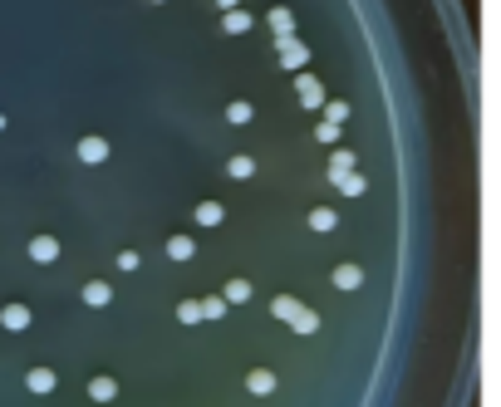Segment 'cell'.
<instances>
[{
	"label": "cell",
	"instance_id": "1",
	"mask_svg": "<svg viewBox=\"0 0 501 407\" xmlns=\"http://www.w3.org/2000/svg\"><path fill=\"white\" fill-rule=\"evenodd\" d=\"M0 319H6V329H25V324H30V314H25L20 305H10V309L0 314Z\"/></svg>",
	"mask_w": 501,
	"mask_h": 407
},
{
	"label": "cell",
	"instance_id": "2",
	"mask_svg": "<svg viewBox=\"0 0 501 407\" xmlns=\"http://www.w3.org/2000/svg\"><path fill=\"white\" fill-rule=\"evenodd\" d=\"M30 251H35V260H54V241H49V236H39Z\"/></svg>",
	"mask_w": 501,
	"mask_h": 407
},
{
	"label": "cell",
	"instance_id": "3",
	"mask_svg": "<svg viewBox=\"0 0 501 407\" xmlns=\"http://www.w3.org/2000/svg\"><path fill=\"white\" fill-rule=\"evenodd\" d=\"M49 383H54V378H49L44 368H35V373H30V388H35V392H49Z\"/></svg>",
	"mask_w": 501,
	"mask_h": 407
}]
</instances>
